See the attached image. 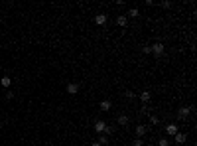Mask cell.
<instances>
[{
  "label": "cell",
  "mask_w": 197,
  "mask_h": 146,
  "mask_svg": "<svg viewBox=\"0 0 197 146\" xmlns=\"http://www.w3.org/2000/svg\"><path fill=\"white\" fill-rule=\"evenodd\" d=\"M191 113H193V105H189V107H179V111H177V119L183 120V119H187Z\"/></svg>",
  "instance_id": "cell-1"
},
{
  "label": "cell",
  "mask_w": 197,
  "mask_h": 146,
  "mask_svg": "<svg viewBox=\"0 0 197 146\" xmlns=\"http://www.w3.org/2000/svg\"><path fill=\"white\" fill-rule=\"evenodd\" d=\"M164 44H160V42H156V44H152L150 46V53H154L156 57H160V55H164Z\"/></svg>",
  "instance_id": "cell-2"
},
{
  "label": "cell",
  "mask_w": 197,
  "mask_h": 146,
  "mask_svg": "<svg viewBox=\"0 0 197 146\" xmlns=\"http://www.w3.org/2000/svg\"><path fill=\"white\" fill-rule=\"evenodd\" d=\"M134 132H136V138H142V136L148 132V126L146 125H138L136 128H134Z\"/></svg>",
  "instance_id": "cell-3"
},
{
  "label": "cell",
  "mask_w": 197,
  "mask_h": 146,
  "mask_svg": "<svg viewBox=\"0 0 197 146\" xmlns=\"http://www.w3.org/2000/svg\"><path fill=\"white\" fill-rule=\"evenodd\" d=\"M105 126H106V122H105V120H97V122L93 125V128H95V132L103 134V132H105Z\"/></svg>",
  "instance_id": "cell-4"
},
{
  "label": "cell",
  "mask_w": 197,
  "mask_h": 146,
  "mask_svg": "<svg viewBox=\"0 0 197 146\" xmlns=\"http://www.w3.org/2000/svg\"><path fill=\"white\" fill-rule=\"evenodd\" d=\"M185 140H187V134H183V132H176L173 134V142H176V144H183Z\"/></svg>",
  "instance_id": "cell-5"
},
{
  "label": "cell",
  "mask_w": 197,
  "mask_h": 146,
  "mask_svg": "<svg viewBox=\"0 0 197 146\" xmlns=\"http://www.w3.org/2000/svg\"><path fill=\"white\" fill-rule=\"evenodd\" d=\"M138 97H140V101H142L144 105H148V103H150V99H152V93H150V91H142Z\"/></svg>",
  "instance_id": "cell-6"
},
{
  "label": "cell",
  "mask_w": 197,
  "mask_h": 146,
  "mask_svg": "<svg viewBox=\"0 0 197 146\" xmlns=\"http://www.w3.org/2000/svg\"><path fill=\"white\" fill-rule=\"evenodd\" d=\"M176 132H179V130H177V125H173V122H171V125L166 126V134H168V136H173Z\"/></svg>",
  "instance_id": "cell-7"
},
{
  "label": "cell",
  "mask_w": 197,
  "mask_h": 146,
  "mask_svg": "<svg viewBox=\"0 0 197 146\" xmlns=\"http://www.w3.org/2000/svg\"><path fill=\"white\" fill-rule=\"evenodd\" d=\"M95 22H97L98 26H105L106 24V14H103V12L97 14V16H95Z\"/></svg>",
  "instance_id": "cell-8"
},
{
  "label": "cell",
  "mask_w": 197,
  "mask_h": 146,
  "mask_svg": "<svg viewBox=\"0 0 197 146\" xmlns=\"http://www.w3.org/2000/svg\"><path fill=\"white\" fill-rule=\"evenodd\" d=\"M116 122H118V126H128V122H130V119H128L126 115H120Z\"/></svg>",
  "instance_id": "cell-9"
},
{
  "label": "cell",
  "mask_w": 197,
  "mask_h": 146,
  "mask_svg": "<svg viewBox=\"0 0 197 146\" xmlns=\"http://www.w3.org/2000/svg\"><path fill=\"white\" fill-rule=\"evenodd\" d=\"M77 91H79L77 83H69V85H67V93L69 95H77Z\"/></svg>",
  "instance_id": "cell-10"
},
{
  "label": "cell",
  "mask_w": 197,
  "mask_h": 146,
  "mask_svg": "<svg viewBox=\"0 0 197 146\" xmlns=\"http://www.w3.org/2000/svg\"><path fill=\"white\" fill-rule=\"evenodd\" d=\"M170 144H171V140L168 136H162V138L158 140V146H170Z\"/></svg>",
  "instance_id": "cell-11"
},
{
  "label": "cell",
  "mask_w": 197,
  "mask_h": 146,
  "mask_svg": "<svg viewBox=\"0 0 197 146\" xmlns=\"http://www.w3.org/2000/svg\"><path fill=\"white\" fill-rule=\"evenodd\" d=\"M116 24H118V26H122V28H124L126 24H128V18H126V16H118V18H116Z\"/></svg>",
  "instance_id": "cell-12"
},
{
  "label": "cell",
  "mask_w": 197,
  "mask_h": 146,
  "mask_svg": "<svg viewBox=\"0 0 197 146\" xmlns=\"http://www.w3.org/2000/svg\"><path fill=\"white\" fill-rule=\"evenodd\" d=\"M0 83H2V87H10V85H12V79H10L8 75H4V77L0 79Z\"/></svg>",
  "instance_id": "cell-13"
},
{
  "label": "cell",
  "mask_w": 197,
  "mask_h": 146,
  "mask_svg": "<svg viewBox=\"0 0 197 146\" xmlns=\"http://www.w3.org/2000/svg\"><path fill=\"white\" fill-rule=\"evenodd\" d=\"M101 146H105V144H108V138H106V134H98V140H97Z\"/></svg>",
  "instance_id": "cell-14"
},
{
  "label": "cell",
  "mask_w": 197,
  "mask_h": 146,
  "mask_svg": "<svg viewBox=\"0 0 197 146\" xmlns=\"http://www.w3.org/2000/svg\"><path fill=\"white\" fill-rule=\"evenodd\" d=\"M101 111H108V109H111V101H101Z\"/></svg>",
  "instance_id": "cell-15"
},
{
  "label": "cell",
  "mask_w": 197,
  "mask_h": 146,
  "mask_svg": "<svg viewBox=\"0 0 197 146\" xmlns=\"http://www.w3.org/2000/svg\"><path fill=\"white\" fill-rule=\"evenodd\" d=\"M138 16H140V14H138L136 8H130V10H128V16H126V18H138Z\"/></svg>",
  "instance_id": "cell-16"
},
{
  "label": "cell",
  "mask_w": 197,
  "mask_h": 146,
  "mask_svg": "<svg viewBox=\"0 0 197 146\" xmlns=\"http://www.w3.org/2000/svg\"><path fill=\"white\" fill-rule=\"evenodd\" d=\"M148 119H150V122H152V125H160V119H158L156 115H148Z\"/></svg>",
  "instance_id": "cell-17"
},
{
  "label": "cell",
  "mask_w": 197,
  "mask_h": 146,
  "mask_svg": "<svg viewBox=\"0 0 197 146\" xmlns=\"http://www.w3.org/2000/svg\"><path fill=\"white\" fill-rule=\"evenodd\" d=\"M140 113H142V115H150V107H148V105H142Z\"/></svg>",
  "instance_id": "cell-18"
},
{
  "label": "cell",
  "mask_w": 197,
  "mask_h": 146,
  "mask_svg": "<svg viewBox=\"0 0 197 146\" xmlns=\"http://www.w3.org/2000/svg\"><path fill=\"white\" fill-rule=\"evenodd\" d=\"M114 132V126H105V132L103 134H112Z\"/></svg>",
  "instance_id": "cell-19"
},
{
  "label": "cell",
  "mask_w": 197,
  "mask_h": 146,
  "mask_svg": "<svg viewBox=\"0 0 197 146\" xmlns=\"http://www.w3.org/2000/svg\"><path fill=\"white\" fill-rule=\"evenodd\" d=\"M134 146H144V140H142V138H136V140H134Z\"/></svg>",
  "instance_id": "cell-20"
},
{
  "label": "cell",
  "mask_w": 197,
  "mask_h": 146,
  "mask_svg": "<svg viewBox=\"0 0 197 146\" xmlns=\"http://www.w3.org/2000/svg\"><path fill=\"white\" fill-rule=\"evenodd\" d=\"M126 99H134V97H136V95H134V93H132V91H126Z\"/></svg>",
  "instance_id": "cell-21"
},
{
  "label": "cell",
  "mask_w": 197,
  "mask_h": 146,
  "mask_svg": "<svg viewBox=\"0 0 197 146\" xmlns=\"http://www.w3.org/2000/svg\"><path fill=\"white\" fill-rule=\"evenodd\" d=\"M91 146H101V144H98V142H93V144Z\"/></svg>",
  "instance_id": "cell-22"
},
{
  "label": "cell",
  "mask_w": 197,
  "mask_h": 146,
  "mask_svg": "<svg viewBox=\"0 0 197 146\" xmlns=\"http://www.w3.org/2000/svg\"><path fill=\"white\" fill-rule=\"evenodd\" d=\"M105 146H111V144H105Z\"/></svg>",
  "instance_id": "cell-23"
}]
</instances>
